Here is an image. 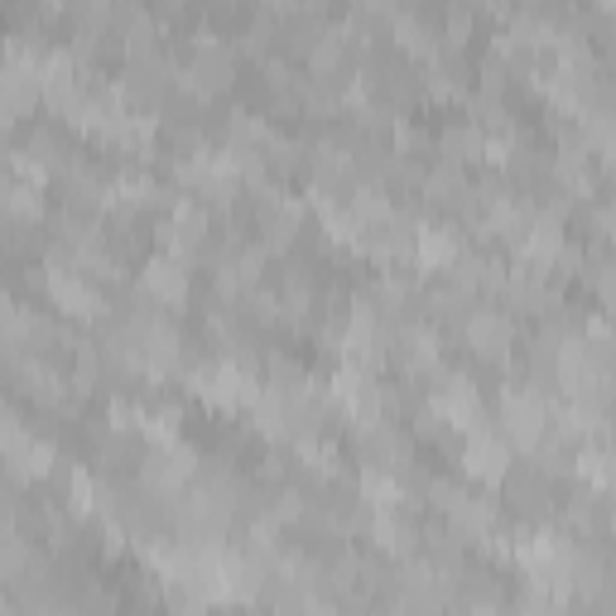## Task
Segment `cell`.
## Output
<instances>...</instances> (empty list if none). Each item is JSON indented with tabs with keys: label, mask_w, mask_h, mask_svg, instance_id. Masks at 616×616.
I'll use <instances>...</instances> for the list:
<instances>
[{
	"label": "cell",
	"mask_w": 616,
	"mask_h": 616,
	"mask_svg": "<svg viewBox=\"0 0 616 616\" xmlns=\"http://www.w3.org/2000/svg\"><path fill=\"white\" fill-rule=\"evenodd\" d=\"M144 284H150L154 299H168V304H178V299L188 294V275L178 270L174 260H154L150 275H144Z\"/></svg>",
	"instance_id": "obj_3"
},
{
	"label": "cell",
	"mask_w": 616,
	"mask_h": 616,
	"mask_svg": "<svg viewBox=\"0 0 616 616\" xmlns=\"http://www.w3.org/2000/svg\"><path fill=\"white\" fill-rule=\"evenodd\" d=\"M20 449H24V439H20V429L10 425V463H15V473H20ZM48 467V443H30V473H44Z\"/></svg>",
	"instance_id": "obj_5"
},
{
	"label": "cell",
	"mask_w": 616,
	"mask_h": 616,
	"mask_svg": "<svg viewBox=\"0 0 616 616\" xmlns=\"http://www.w3.org/2000/svg\"><path fill=\"white\" fill-rule=\"evenodd\" d=\"M505 443L497 439V433H481V429H467V453H463V463H467V473L481 477V481H501L505 477Z\"/></svg>",
	"instance_id": "obj_1"
},
{
	"label": "cell",
	"mask_w": 616,
	"mask_h": 616,
	"mask_svg": "<svg viewBox=\"0 0 616 616\" xmlns=\"http://www.w3.org/2000/svg\"><path fill=\"white\" fill-rule=\"evenodd\" d=\"M457 256H463V246H457V236L449 232V226L419 232V265H425V270H449Z\"/></svg>",
	"instance_id": "obj_2"
},
{
	"label": "cell",
	"mask_w": 616,
	"mask_h": 616,
	"mask_svg": "<svg viewBox=\"0 0 616 616\" xmlns=\"http://www.w3.org/2000/svg\"><path fill=\"white\" fill-rule=\"evenodd\" d=\"M473 342L481 347V352H505V323L491 318V313H481V318H473Z\"/></svg>",
	"instance_id": "obj_4"
}]
</instances>
